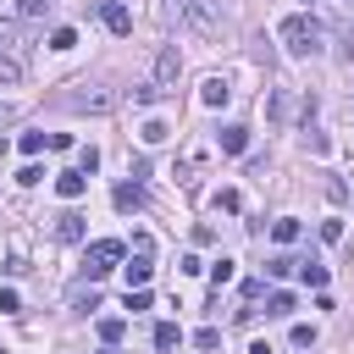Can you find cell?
Listing matches in <instances>:
<instances>
[{"instance_id": "obj_21", "label": "cell", "mask_w": 354, "mask_h": 354, "mask_svg": "<svg viewBox=\"0 0 354 354\" xmlns=\"http://www.w3.org/2000/svg\"><path fill=\"white\" fill-rule=\"evenodd\" d=\"M44 11H50V0H17V17H22V22H39Z\"/></svg>"}, {"instance_id": "obj_5", "label": "cell", "mask_w": 354, "mask_h": 354, "mask_svg": "<svg viewBox=\"0 0 354 354\" xmlns=\"http://www.w3.org/2000/svg\"><path fill=\"white\" fill-rule=\"evenodd\" d=\"M177 77H183V55L177 50H160L155 55V77H149L155 94H177Z\"/></svg>"}, {"instance_id": "obj_24", "label": "cell", "mask_w": 354, "mask_h": 354, "mask_svg": "<svg viewBox=\"0 0 354 354\" xmlns=\"http://www.w3.org/2000/svg\"><path fill=\"white\" fill-rule=\"evenodd\" d=\"M72 44H77L72 28H55V33H50V50H72Z\"/></svg>"}, {"instance_id": "obj_22", "label": "cell", "mask_w": 354, "mask_h": 354, "mask_svg": "<svg viewBox=\"0 0 354 354\" xmlns=\"http://www.w3.org/2000/svg\"><path fill=\"white\" fill-rule=\"evenodd\" d=\"M216 210H243V194H238V188H221V194H216Z\"/></svg>"}, {"instance_id": "obj_27", "label": "cell", "mask_w": 354, "mask_h": 354, "mask_svg": "<svg viewBox=\"0 0 354 354\" xmlns=\"http://www.w3.org/2000/svg\"><path fill=\"white\" fill-rule=\"evenodd\" d=\"M94 166H100V149H94V144H88V149H77V171H94Z\"/></svg>"}, {"instance_id": "obj_35", "label": "cell", "mask_w": 354, "mask_h": 354, "mask_svg": "<svg viewBox=\"0 0 354 354\" xmlns=\"http://www.w3.org/2000/svg\"><path fill=\"white\" fill-rule=\"evenodd\" d=\"M105 354H122V348H116V343H105Z\"/></svg>"}, {"instance_id": "obj_8", "label": "cell", "mask_w": 354, "mask_h": 354, "mask_svg": "<svg viewBox=\"0 0 354 354\" xmlns=\"http://www.w3.org/2000/svg\"><path fill=\"white\" fill-rule=\"evenodd\" d=\"M83 188H88V171H55V194L61 199H83Z\"/></svg>"}, {"instance_id": "obj_1", "label": "cell", "mask_w": 354, "mask_h": 354, "mask_svg": "<svg viewBox=\"0 0 354 354\" xmlns=\"http://www.w3.org/2000/svg\"><path fill=\"white\" fill-rule=\"evenodd\" d=\"M321 22L310 17V11H293L288 22H282V50L288 55H299V61H310V55H321Z\"/></svg>"}, {"instance_id": "obj_31", "label": "cell", "mask_w": 354, "mask_h": 354, "mask_svg": "<svg viewBox=\"0 0 354 354\" xmlns=\"http://www.w3.org/2000/svg\"><path fill=\"white\" fill-rule=\"evenodd\" d=\"M315 343V326H293V348H310Z\"/></svg>"}, {"instance_id": "obj_17", "label": "cell", "mask_w": 354, "mask_h": 354, "mask_svg": "<svg viewBox=\"0 0 354 354\" xmlns=\"http://www.w3.org/2000/svg\"><path fill=\"white\" fill-rule=\"evenodd\" d=\"M0 83H22V55H0Z\"/></svg>"}, {"instance_id": "obj_12", "label": "cell", "mask_w": 354, "mask_h": 354, "mask_svg": "<svg viewBox=\"0 0 354 354\" xmlns=\"http://www.w3.org/2000/svg\"><path fill=\"white\" fill-rule=\"evenodd\" d=\"M149 277H155L149 254H133V260H127V288H149Z\"/></svg>"}, {"instance_id": "obj_3", "label": "cell", "mask_w": 354, "mask_h": 354, "mask_svg": "<svg viewBox=\"0 0 354 354\" xmlns=\"http://www.w3.org/2000/svg\"><path fill=\"white\" fill-rule=\"evenodd\" d=\"M55 105H61V111H94V116H105V111L116 105V94H111V88H88V83H83L77 94H55Z\"/></svg>"}, {"instance_id": "obj_28", "label": "cell", "mask_w": 354, "mask_h": 354, "mask_svg": "<svg viewBox=\"0 0 354 354\" xmlns=\"http://www.w3.org/2000/svg\"><path fill=\"white\" fill-rule=\"evenodd\" d=\"M127 310H149V288H127Z\"/></svg>"}, {"instance_id": "obj_30", "label": "cell", "mask_w": 354, "mask_h": 354, "mask_svg": "<svg viewBox=\"0 0 354 354\" xmlns=\"http://www.w3.org/2000/svg\"><path fill=\"white\" fill-rule=\"evenodd\" d=\"M321 238H326V243H337V238H343V221H337V216H332V221H321Z\"/></svg>"}, {"instance_id": "obj_4", "label": "cell", "mask_w": 354, "mask_h": 354, "mask_svg": "<svg viewBox=\"0 0 354 354\" xmlns=\"http://www.w3.org/2000/svg\"><path fill=\"white\" fill-rule=\"evenodd\" d=\"M122 254H127V243H122V238H94V243H88V266H83V271H88V282H100Z\"/></svg>"}, {"instance_id": "obj_26", "label": "cell", "mask_w": 354, "mask_h": 354, "mask_svg": "<svg viewBox=\"0 0 354 354\" xmlns=\"http://www.w3.org/2000/svg\"><path fill=\"white\" fill-rule=\"evenodd\" d=\"M44 144H50V138H44V133H22V155H39V149H44Z\"/></svg>"}, {"instance_id": "obj_33", "label": "cell", "mask_w": 354, "mask_h": 354, "mask_svg": "<svg viewBox=\"0 0 354 354\" xmlns=\"http://www.w3.org/2000/svg\"><path fill=\"white\" fill-rule=\"evenodd\" d=\"M17 116H22V105H11V100H0V127H11Z\"/></svg>"}, {"instance_id": "obj_2", "label": "cell", "mask_w": 354, "mask_h": 354, "mask_svg": "<svg viewBox=\"0 0 354 354\" xmlns=\"http://www.w3.org/2000/svg\"><path fill=\"white\" fill-rule=\"evenodd\" d=\"M171 17L188 33H199V39H216L221 33V6L216 0H171Z\"/></svg>"}, {"instance_id": "obj_32", "label": "cell", "mask_w": 354, "mask_h": 354, "mask_svg": "<svg viewBox=\"0 0 354 354\" xmlns=\"http://www.w3.org/2000/svg\"><path fill=\"white\" fill-rule=\"evenodd\" d=\"M0 310H6V315H17V310H22V299H17L11 288H0Z\"/></svg>"}, {"instance_id": "obj_15", "label": "cell", "mask_w": 354, "mask_h": 354, "mask_svg": "<svg viewBox=\"0 0 354 354\" xmlns=\"http://www.w3.org/2000/svg\"><path fill=\"white\" fill-rule=\"evenodd\" d=\"M299 277H304V288H326V266L321 260H299Z\"/></svg>"}, {"instance_id": "obj_36", "label": "cell", "mask_w": 354, "mask_h": 354, "mask_svg": "<svg viewBox=\"0 0 354 354\" xmlns=\"http://www.w3.org/2000/svg\"><path fill=\"white\" fill-rule=\"evenodd\" d=\"M0 155H6V138H0Z\"/></svg>"}, {"instance_id": "obj_9", "label": "cell", "mask_w": 354, "mask_h": 354, "mask_svg": "<svg viewBox=\"0 0 354 354\" xmlns=\"http://www.w3.org/2000/svg\"><path fill=\"white\" fill-rule=\"evenodd\" d=\"M116 210H144V183H116Z\"/></svg>"}, {"instance_id": "obj_25", "label": "cell", "mask_w": 354, "mask_h": 354, "mask_svg": "<svg viewBox=\"0 0 354 354\" xmlns=\"http://www.w3.org/2000/svg\"><path fill=\"white\" fill-rule=\"evenodd\" d=\"M194 343H199V348H205V354H216V348H221V332H216V326H205V332H199V337H194Z\"/></svg>"}, {"instance_id": "obj_13", "label": "cell", "mask_w": 354, "mask_h": 354, "mask_svg": "<svg viewBox=\"0 0 354 354\" xmlns=\"http://www.w3.org/2000/svg\"><path fill=\"white\" fill-rule=\"evenodd\" d=\"M227 94H232V88H227V77H205V88H199V100H205V105H227Z\"/></svg>"}, {"instance_id": "obj_7", "label": "cell", "mask_w": 354, "mask_h": 354, "mask_svg": "<svg viewBox=\"0 0 354 354\" xmlns=\"http://www.w3.org/2000/svg\"><path fill=\"white\" fill-rule=\"evenodd\" d=\"M100 22H105L111 33H133V11H127L122 0H105V6H100Z\"/></svg>"}, {"instance_id": "obj_29", "label": "cell", "mask_w": 354, "mask_h": 354, "mask_svg": "<svg viewBox=\"0 0 354 354\" xmlns=\"http://www.w3.org/2000/svg\"><path fill=\"white\" fill-rule=\"evenodd\" d=\"M304 149H315V155H326V133H315V127H310V133H304Z\"/></svg>"}, {"instance_id": "obj_14", "label": "cell", "mask_w": 354, "mask_h": 354, "mask_svg": "<svg viewBox=\"0 0 354 354\" xmlns=\"http://www.w3.org/2000/svg\"><path fill=\"white\" fill-rule=\"evenodd\" d=\"M177 343H183V326H177V321H160V326H155V348L166 354V348H177Z\"/></svg>"}, {"instance_id": "obj_10", "label": "cell", "mask_w": 354, "mask_h": 354, "mask_svg": "<svg viewBox=\"0 0 354 354\" xmlns=\"http://www.w3.org/2000/svg\"><path fill=\"white\" fill-rule=\"evenodd\" d=\"M55 238H61V243H77V238H83V216H77V210H61V216H55Z\"/></svg>"}, {"instance_id": "obj_16", "label": "cell", "mask_w": 354, "mask_h": 354, "mask_svg": "<svg viewBox=\"0 0 354 354\" xmlns=\"http://www.w3.org/2000/svg\"><path fill=\"white\" fill-rule=\"evenodd\" d=\"M100 337H105V343H122V337H127V321H122V315H100Z\"/></svg>"}, {"instance_id": "obj_20", "label": "cell", "mask_w": 354, "mask_h": 354, "mask_svg": "<svg viewBox=\"0 0 354 354\" xmlns=\"http://www.w3.org/2000/svg\"><path fill=\"white\" fill-rule=\"evenodd\" d=\"M266 315H293V293H282V288H277V293L266 299Z\"/></svg>"}, {"instance_id": "obj_6", "label": "cell", "mask_w": 354, "mask_h": 354, "mask_svg": "<svg viewBox=\"0 0 354 354\" xmlns=\"http://www.w3.org/2000/svg\"><path fill=\"white\" fill-rule=\"evenodd\" d=\"M28 44H33L28 22H17V17H0V55H22Z\"/></svg>"}, {"instance_id": "obj_19", "label": "cell", "mask_w": 354, "mask_h": 354, "mask_svg": "<svg viewBox=\"0 0 354 354\" xmlns=\"http://www.w3.org/2000/svg\"><path fill=\"white\" fill-rule=\"evenodd\" d=\"M288 271H299V260H293V254H271V266H266V277H277V282H282Z\"/></svg>"}, {"instance_id": "obj_34", "label": "cell", "mask_w": 354, "mask_h": 354, "mask_svg": "<svg viewBox=\"0 0 354 354\" xmlns=\"http://www.w3.org/2000/svg\"><path fill=\"white\" fill-rule=\"evenodd\" d=\"M249 354H271V348H266V343H254V348H249Z\"/></svg>"}, {"instance_id": "obj_18", "label": "cell", "mask_w": 354, "mask_h": 354, "mask_svg": "<svg viewBox=\"0 0 354 354\" xmlns=\"http://www.w3.org/2000/svg\"><path fill=\"white\" fill-rule=\"evenodd\" d=\"M271 238H277V243H293V238H299V221H293V216L271 221Z\"/></svg>"}, {"instance_id": "obj_11", "label": "cell", "mask_w": 354, "mask_h": 354, "mask_svg": "<svg viewBox=\"0 0 354 354\" xmlns=\"http://www.w3.org/2000/svg\"><path fill=\"white\" fill-rule=\"evenodd\" d=\"M216 138H221V149H227V155H243V149H249V127H238V122H232V127H221Z\"/></svg>"}, {"instance_id": "obj_23", "label": "cell", "mask_w": 354, "mask_h": 354, "mask_svg": "<svg viewBox=\"0 0 354 354\" xmlns=\"http://www.w3.org/2000/svg\"><path fill=\"white\" fill-rule=\"evenodd\" d=\"M205 271H210V282H216V288H221V282H232V260H227V254H221L216 266H205Z\"/></svg>"}]
</instances>
